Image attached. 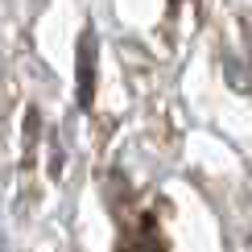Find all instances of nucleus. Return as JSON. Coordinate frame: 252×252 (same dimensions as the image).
Masks as SVG:
<instances>
[{
  "instance_id": "obj_1",
  "label": "nucleus",
  "mask_w": 252,
  "mask_h": 252,
  "mask_svg": "<svg viewBox=\"0 0 252 252\" xmlns=\"http://www.w3.org/2000/svg\"><path fill=\"white\" fill-rule=\"evenodd\" d=\"M79 99L83 108L91 103V33H83L79 41Z\"/></svg>"
},
{
  "instance_id": "obj_2",
  "label": "nucleus",
  "mask_w": 252,
  "mask_h": 252,
  "mask_svg": "<svg viewBox=\"0 0 252 252\" xmlns=\"http://www.w3.org/2000/svg\"><path fill=\"white\" fill-rule=\"evenodd\" d=\"M132 252H153V248H132Z\"/></svg>"
}]
</instances>
